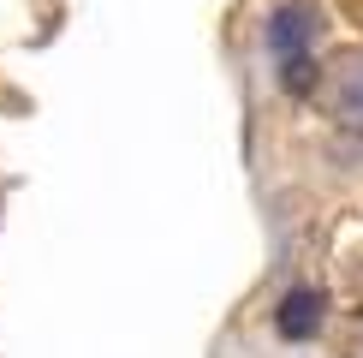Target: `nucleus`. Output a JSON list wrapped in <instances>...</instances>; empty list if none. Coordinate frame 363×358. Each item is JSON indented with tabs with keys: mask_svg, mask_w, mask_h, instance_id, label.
<instances>
[{
	"mask_svg": "<svg viewBox=\"0 0 363 358\" xmlns=\"http://www.w3.org/2000/svg\"><path fill=\"white\" fill-rule=\"evenodd\" d=\"M334 108L345 126H363V54H352L334 78Z\"/></svg>",
	"mask_w": 363,
	"mask_h": 358,
	"instance_id": "7ed1b4c3",
	"label": "nucleus"
},
{
	"mask_svg": "<svg viewBox=\"0 0 363 358\" xmlns=\"http://www.w3.org/2000/svg\"><path fill=\"white\" fill-rule=\"evenodd\" d=\"M315 24H322V12H315L310 0H280L274 18H268V48H274L280 84L292 90V96H310L315 90V60H310Z\"/></svg>",
	"mask_w": 363,
	"mask_h": 358,
	"instance_id": "f257e3e1",
	"label": "nucleus"
},
{
	"mask_svg": "<svg viewBox=\"0 0 363 358\" xmlns=\"http://www.w3.org/2000/svg\"><path fill=\"white\" fill-rule=\"evenodd\" d=\"M322 317H328V298L315 287H292L280 298V310H274V328L286 340H315L322 335Z\"/></svg>",
	"mask_w": 363,
	"mask_h": 358,
	"instance_id": "f03ea898",
	"label": "nucleus"
}]
</instances>
